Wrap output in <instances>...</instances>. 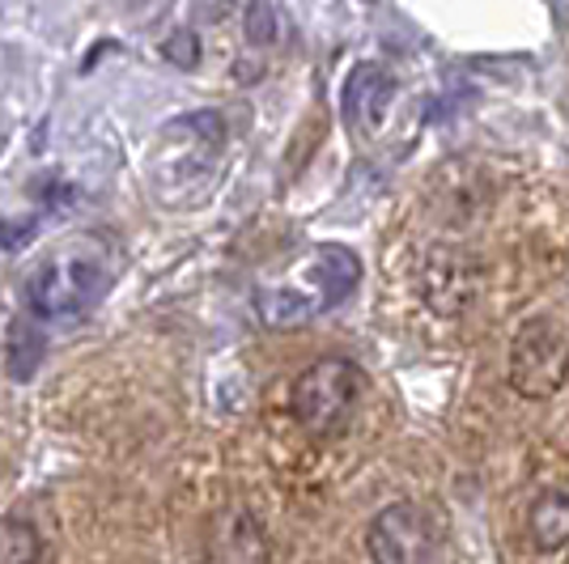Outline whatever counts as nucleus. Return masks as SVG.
<instances>
[{"mask_svg": "<svg viewBox=\"0 0 569 564\" xmlns=\"http://www.w3.org/2000/svg\"><path fill=\"white\" fill-rule=\"evenodd\" d=\"M357 272H361V268H357V259L349 255V251H323L319 263H315V281L328 289V298H332V302L353 289Z\"/></svg>", "mask_w": 569, "mask_h": 564, "instance_id": "nucleus-12", "label": "nucleus"}, {"mask_svg": "<svg viewBox=\"0 0 569 564\" xmlns=\"http://www.w3.org/2000/svg\"><path fill=\"white\" fill-rule=\"evenodd\" d=\"M480 276L485 272H480L476 255L459 251V246H433L426 259V272H421V293L442 319H455L476 302Z\"/></svg>", "mask_w": 569, "mask_h": 564, "instance_id": "nucleus-5", "label": "nucleus"}, {"mask_svg": "<svg viewBox=\"0 0 569 564\" xmlns=\"http://www.w3.org/2000/svg\"><path fill=\"white\" fill-rule=\"evenodd\" d=\"M34 234V221H0V246H22L26 238Z\"/></svg>", "mask_w": 569, "mask_h": 564, "instance_id": "nucleus-15", "label": "nucleus"}, {"mask_svg": "<svg viewBox=\"0 0 569 564\" xmlns=\"http://www.w3.org/2000/svg\"><path fill=\"white\" fill-rule=\"evenodd\" d=\"M361 386H366V374L349 356H319L315 365H307L293 377L289 412L310 437H328V433H340L345 421L353 416Z\"/></svg>", "mask_w": 569, "mask_h": 564, "instance_id": "nucleus-1", "label": "nucleus"}, {"mask_svg": "<svg viewBox=\"0 0 569 564\" xmlns=\"http://www.w3.org/2000/svg\"><path fill=\"white\" fill-rule=\"evenodd\" d=\"M43 540L26 517H0V564H39Z\"/></svg>", "mask_w": 569, "mask_h": 564, "instance_id": "nucleus-10", "label": "nucleus"}, {"mask_svg": "<svg viewBox=\"0 0 569 564\" xmlns=\"http://www.w3.org/2000/svg\"><path fill=\"white\" fill-rule=\"evenodd\" d=\"M447 522L426 501H396L370 517L366 552L375 564H438Z\"/></svg>", "mask_w": 569, "mask_h": 564, "instance_id": "nucleus-2", "label": "nucleus"}, {"mask_svg": "<svg viewBox=\"0 0 569 564\" xmlns=\"http://www.w3.org/2000/svg\"><path fill=\"white\" fill-rule=\"evenodd\" d=\"M170 64H179V69H196V60H200V43H196V34L191 30H174L167 43H162Z\"/></svg>", "mask_w": 569, "mask_h": 564, "instance_id": "nucleus-14", "label": "nucleus"}, {"mask_svg": "<svg viewBox=\"0 0 569 564\" xmlns=\"http://www.w3.org/2000/svg\"><path fill=\"white\" fill-rule=\"evenodd\" d=\"M387 102H391V77L379 64H357L349 72V85H345V111H349V119H353L357 128L375 132L382 111H387Z\"/></svg>", "mask_w": 569, "mask_h": 564, "instance_id": "nucleus-7", "label": "nucleus"}, {"mask_svg": "<svg viewBox=\"0 0 569 564\" xmlns=\"http://www.w3.org/2000/svg\"><path fill=\"white\" fill-rule=\"evenodd\" d=\"M102 293V268L94 259H51L26 284V306L39 323L77 319Z\"/></svg>", "mask_w": 569, "mask_h": 564, "instance_id": "nucleus-4", "label": "nucleus"}, {"mask_svg": "<svg viewBox=\"0 0 569 564\" xmlns=\"http://www.w3.org/2000/svg\"><path fill=\"white\" fill-rule=\"evenodd\" d=\"M43 331H39V319H13L9 323V374L18 377V382H30L34 370H39V361H43Z\"/></svg>", "mask_w": 569, "mask_h": 564, "instance_id": "nucleus-9", "label": "nucleus"}, {"mask_svg": "<svg viewBox=\"0 0 569 564\" xmlns=\"http://www.w3.org/2000/svg\"><path fill=\"white\" fill-rule=\"evenodd\" d=\"M510 391L522 400H552L569 377V340L552 319H527L510 340Z\"/></svg>", "mask_w": 569, "mask_h": 564, "instance_id": "nucleus-3", "label": "nucleus"}, {"mask_svg": "<svg viewBox=\"0 0 569 564\" xmlns=\"http://www.w3.org/2000/svg\"><path fill=\"white\" fill-rule=\"evenodd\" d=\"M209 564H272V543L263 522L251 510H221L204 531Z\"/></svg>", "mask_w": 569, "mask_h": 564, "instance_id": "nucleus-6", "label": "nucleus"}, {"mask_svg": "<svg viewBox=\"0 0 569 564\" xmlns=\"http://www.w3.org/2000/svg\"><path fill=\"white\" fill-rule=\"evenodd\" d=\"M527 540L536 552H561L569 547V493L548 489L527 510Z\"/></svg>", "mask_w": 569, "mask_h": 564, "instance_id": "nucleus-8", "label": "nucleus"}, {"mask_svg": "<svg viewBox=\"0 0 569 564\" xmlns=\"http://www.w3.org/2000/svg\"><path fill=\"white\" fill-rule=\"evenodd\" d=\"M310 314H315V306L302 293H289V289L260 293V319L268 328H298V323H307Z\"/></svg>", "mask_w": 569, "mask_h": 564, "instance_id": "nucleus-11", "label": "nucleus"}, {"mask_svg": "<svg viewBox=\"0 0 569 564\" xmlns=\"http://www.w3.org/2000/svg\"><path fill=\"white\" fill-rule=\"evenodd\" d=\"M242 30H247V39H251L256 48L277 43V9H272V4H263V0L247 4V22H242Z\"/></svg>", "mask_w": 569, "mask_h": 564, "instance_id": "nucleus-13", "label": "nucleus"}]
</instances>
